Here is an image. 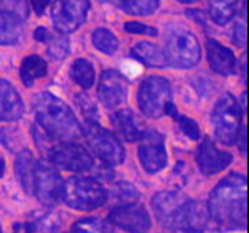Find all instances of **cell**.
Returning <instances> with one entry per match:
<instances>
[{
    "mask_svg": "<svg viewBox=\"0 0 249 233\" xmlns=\"http://www.w3.org/2000/svg\"><path fill=\"white\" fill-rule=\"evenodd\" d=\"M71 233H112V229L103 219L88 217V219L77 220L71 227Z\"/></svg>",
    "mask_w": 249,
    "mask_h": 233,
    "instance_id": "cell-31",
    "label": "cell"
},
{
    "mask_svg": "<svg viewBox=\"0 0 249 233\" xmlns=\"http://www.w3.org/2000/svg\"><path fill=\"white\" fill-rule=\"evenodd\" d=\"M187 198L182 193L178 192H160L157 193L152 200V206H154V211L157 214V219L163 227L169 229L171 225V220L176 214L178 208L182 204Z\"/></svg>",
    "mask_w": 249,
    "mask_h": 233,
    "instance_id": "cell-18",
    "label": "cell"
},
{
    "mask_svg": "<svg viewBox=\"0 0 249 233\" xmlns=\"http://www.w3.org/2000/svg\"><path fill=\"white\" fill-rule=\"evenodd\" d=\"M34 38L37 42H42L47 45V50L50 56H53L54 59H62L69 51V40L62 34H54L48 31L47 27H38L34 32Z\"/></svg>",
    "mask_w": 249,
    "mask_h": 233,
    "instance_id": "cell-22",
    "label": "cell"
},
{
    "mask_svg": "<svg viewBox=\"0 0 249 233\" xmlns=\"http://www.w3.org/2000/svg\"><path fill=\"white\" fill-rule=\"evenodd\" d=\"M131 54L147 67H163L168 64L165 54H163V50L158 45L150 42L134 43L131 48Z\"/></svg>",
    "mask_w": 249,
    "mask_h": 233,
    "instance_id": "cell-23",
    "label": "cell"
},
{
    "mask_svg": "<svg viewBox=\"0 0 249 233\" xmlns=\"http://www.w3.org/2000/svg\"><path fill=\"white\" fill-rule=\"evenodd\" d=\"M89 3L85 0H69V2H54L52 8V18L56 31L59 34H71L77 31L87 21Z\"/></svg>",
    "mask_w": 249,
    "mask_h": 233,
    "instance_id": "cell-11",
    "label": "cell"
},
{
    "mask_svg": "<svg viewBox=\"0 0 249 233\" xmlns=\"http://www.w3.org/2000/svg\"><path fill=\"white\" fill-rule=\"evenodd\" d=\"M71 173H87L93 168V158L87 149L78 144H58L47 161Z\"/></svg>",
    "mask_w": 249,
    "mask_h": 233,
    "instance_id": "cell-13",
    "label": "cell"
},
{
    "mask_svg": "<svg viewBox=\"0 0 249 233\" xmlns=\"http://www.w3.org/2000/svg\"><path fill=\"white\" fill-rule=\"evenodd\" d=\"M139 161L149 174L161 171L168 163L165 136L155 129H144L139 138Z\"/></svg>",
    "mask_w": 249,
    "mask_h": 233,
    "instance_id": "cell-9",
    "label": "cell"
},
{
    "mask_svg": "<svg viewBox=\"0 0 249 233\" xmlns=\"http://www.w3.org/2000/svg\"><path fill=\"white\" fill-rule=\"evenodd\" d=\"M209 222V213L206 204L196 200H185L178 208L169 229L184 233H203Z\"/></svg>",
    "mask_w": 249,
    "mask_h": 233,
    "instance_id": "cell-12",
    "label": "cell"
},
{
    "mask_svg": "<svg viewBox=\"0 0 249 233\" xmlns=\"http://www.w3.org/2000/svg\"><path fill=\"white\" fill-rule=\"evenodd\" d=\"M195 160L203 174L213 176V174L224 171V169L233 161V157H231V153L229 152L219 150L211 139L205 138L201 141V144L198 145Z\"/></svg>",
    "mask_w": 249,
    "mask_h": 233,
    "instance_id": "cell-15",
    "label": "cell"
},
{
    "mask_svg": "<svg viewBox=\"0 0 249 233\" xmlns=\"http://www.w3.org/2000/svg\"><path fill=\"white\" fill-rule=\"evenodd\" d=\"M22 37L21 18L13 11L0 10V45H15Z\"/></svg>",
    "mask_w": 249,
    "mask_h": 233,
    "instance_id": "cell-21",
    "label": "cell"
},
{
    "mask_svg": "<svg viewBox=\"0 0 249 233\" xmlns=\"http://www.w3.org/2000/svg\"><path fill=\"white\" fill-rule=\"evenodd\" d=\"M36 125L58 144H73L82 136L80 123L71 107L53 93L43 91L32 99Z\"/></svg>",
    "mask_w": 249,
    "mask_h": 233,
    "instance_id": "cell-2",
    "label": "cell"
},
{
    "mask_svg": "<svg viewBox=\"0 0 249 233\" xmlns=\"http://www.w3.org/2000/svg\"><path fill=\"white\" fill-rule=\"evenodd\" d=\"M71 78L78 85V87H82L85 90L91 88L94 83V78H96L93 64L85 58L77 59L71 67Z\"/></svg>",
    "mask_w": 249,
    "mask_h": 233,
    "instance_id": "cell-26",
    "label": "cell"
},
{
    "mask_svg": "<svg viewBox=\"0 0 249 233\" xmlns=\"http://www.w3.org/2000/svg\"><path fill=\"white\" fill-rule=\"evenodd\" d=\"M61 200L72 209L93 211L107 200L104 187L91 178H71L62 184Z\"/></svg>",
    "mask_w": 249,
    "mask_h": 233,
    "instance_id": "cell-3",
    "label": "cell"
},
{
    "mask_svg": "<svg viewBox=\"0 0 249 233\" xmlns=\"http://www.w3.org/2000/svg\"><path fill=\"white\" fill-rule=\"evenodd\" d=\"M233 42L238 45V47H245L246 45V26L245 22H238L233 29Z\"/></svg>",
    "mask_w": 249,
    "mask_h": 233,
    "instance_id": "cell-33",
    "label": "cell"
},
{
    "mask_svg": "<svg viewBox=\"0 0 249 233\" xmlns=\"http://www.w3.org/2000/svg\"><path fill=\"white\" fill-rule=\"evenodd\" d=\"M246 176L231 173L211 192L208 213L225 230L245 229L246 225Z\"/></svg>",
    "mask_w": 249,
    "mask_h": 233,
    "instance_id": "cell-1",
    "label": "cell"
},
{
    "mask_svg": "<svg viewBox=\"0 0 249 233\" xmlns=\"http://www.w3.org/2000/svg\"><path fill=\"white\" fill-rule=\"evenodd\" d=\"M0 233H2V229H0Z\"/></svg>",
    "mask_w": 249,
    "mask_h": 233,
    "instance_id": "cell-36",
    "label": "cell"
},
{
    "mask_svg": "<svg viewBox=\"0 0 249 233\" xmlns=\"http://www.w3.org/2000/svg\"><path fill=\"white\" fill-rule=\"evenodd\" d=\"M34 166H36V160H34L32 153L24 149L18 158H16V174H18L19 184L24 189L26 193H32V179H34Z\"/></svg>",
    "mask_w": 249,
    "mask_h": 233,
    "instance_id": "cell-25",
    "label": "cell"
},
{
    "mask_svg": "<svg viewBox=\"0 0 249 233\" xmlns=\"http://www.w3.org/2000/svg\"><path fill=\"white\" fill-rule=\"evenodd\" d=\"M98 94L107 109L115 110L128 99V80L118 71H106L101 75Z\"/></svg>",
    "mask_w": 249,
    "mask_h": 233,
    "instance_id": "cell-14",
    "label": "cell"
},
{
    "mask_svg": "<svg viewBox=\"0 0 249 233\" xmlns=\"http://www.w3.org/2000/svg\"><path fill=\"white\" fill-rule=\"evenodd\" d=\"M91 40H93L94 47L106 54H114L118 50V38L112 34V31L106 29V27H98V29H94Z\"/></svg>",
    "mask_w": 249,
    "mask_h": 233,
    "instance_id": "cell-27",
    "label": "cell"
},
{
    "mask_svg": "<svg viewBox=\"0 0 249 233\" xmlns=\"http://www.w3.org/2000/svg\"><path fill=\"white\" fill-rule=\"evenodd\" d=\"M158 0H124L117 2V7H120L124 13L133 16H147L152 15L158 8Z\"/></svg>",
    "mask_w": 249,
    "mask_h": 233,
    "instance_id": "cell-28",
    "label": "cell"
},
{
    "mask_svg": "<svg viewBox=\"0 0 249 233\" xmlns=\"http://www.w3.org/2000/svg\"><path fill=\"white\" fill-rule=\"evenodd\" d=\"M32 5H34V10H36L38 15H42L43 7H48L50 2H32Z\"/></svg>",
    "mask_w": 249,
    "mask_h": 233,
    "instance_id": "cell-34",
    "label": "cell"
},
{
    "mask_svg": "<svg viewBox=\"0 0 249 233\" xmlns=\"http://www.w3.org/2000/svg\"><path fill=\"white\" fill-rule=\"evenodd\" d=\"M47 72H48V64L40 56L31 54L21 62V69H19L21 80L27 88H31L34 82L38 80V78H43L47 75Z\"/></svg>",
    "mask_w": 249,
    "mask_h": 233,
    "instance_id": "cell-24",
    "label": "cell"
},
{
    "mask_svg": "<svg viewBox=\"0 0 249 233\" xmlns=\"http://www.w3.org/2000/svg\"><path fill=\"white\" fill-rule=\"evenodd\" d=\"M171 83L165 77L152 75L141 83L138 90V106L141 112L149 118H160L166 115V109L173 104Z\"/></svg>",
    "mask_w": 249,
    "mask_h": 233,
    "instance_id": "cell-5",
    "label": "cell"
},
{
    "mask_svg": "<svg viewBox=\"0 0 249 233\" xmlns=\"http://www.w3.org/2000/svg\"><path fill=\"white\" fill-rule=\"evenodd\" d=\"M123 29L128 34H138V36H152V37L158 36V29L150 27V26H145V24H141V22H138V21L124 22Z\"/></svg>",
    "mask_w": 249,
    "mask_h": 233,
    "instance_id": "cell-32",
    "label": "cell"
},
{
    "mask_svg": "<svg viewBox=\"0 0 249 233\" xmlns=\"http://www.w3.org/2000/svg\"><path fill=\"white\" fill-rule=\"evenodd\" d=\"M206 51H208V62L214 72L220 73V75H231L236 69V59L231 50L224 47L222 43L214 40V38H208L206 42Z\"/></svg>",
    "mask_w": 249,
    "mask_h": 233,
    "instance_id": "cell-17",
    "label": "cell"
},
{
    "mask_svg": "<svg viewBox=\"0 0 249 233\" xmlns=\"http://www.w3.org/2000/svg\"><path fill=\"white\" fill-rule=\"evenodd\" d=\"M3 174H5V160L0 158V179L3 178Z\"/></svg>",
    "mask_w": 249,
    "mask_h": 233,
    "instance_id": "cell-35",
    "label": "cell"
},
{
    "mask_svg": "<svg viewBox=\"0 0 249 233\" xmlns=\"http://www.w3.org/2000/svg\"><path fill=\"white\" fill-rule=\"evenodd\" d=\"M24 113V102L15 87L7 80H0V122H15Z\"/></svg>",
    "mask_w": 249,
    "mask_h": 233,
    "instance_id": "cell-16",
    "label": "cell"
},
{
    "mask_svg": "<svg viewBox=\"0 0 249 233\" xmlns=\"http://www.w3.org/2000/svg\"><path fill=\"white\" fill-rule=\"evenodd\" d=\"M211 19L219 26H224L231 21L236 13V2H209Z\"/></svg>",
    "mask_w": 249,
    "mask_h": 233,
    "instance_id": "cell-29",
    "label": "cell"
},
{
    "mask_svg": "<svg viewBox=\"0 0 249 233\" xmlns=\"http://www.w3.org/2000/svg\"><path fill=\"white\" fill-rule=\"evenodd\" d=\"M166 115H171L174 120H176V123L179 125V128L182 129V133L187 136V138H190V139H194V141L200 139L201 131H200V126H198V123L194 120V118L180 115L174 104H171L166 109Z\"/></svg>",
    "mask_w": 249,
    "mask_h": 233,
    "instance_id": "cell-30",
    "label": "cell"
},
{
    "mask_svg": "<svg viewBox=\"0 0 249 233\" xmlns=\"http://www.w3.org/2000/svg\"><path fill=\"white\" fill-rule=\"evenodd\" d=\"M213 129L216 138L225 145L235 144L241 133V107L233 94H224L214 106L213 115Z\"/></svg>",
    "mask_w": 249,
    "mask_h": 233,
    "instance_id": "cell-4",
    "label": "cell"
},
{
    "mask_svg": "<svg viewBox=\"0 0 249 233\" xmlns=\"http://www.w3.org/2000/svg\"><path fill=\"white\" fill-rule=\"evenodd\" d=\"M13 233H61V222L53 213L32 214L26 222L15 224Z\"/></svg>",
    "mask_w": 249,
    "mask_h": 233,
    "instance_id": "cell-19",
    "label": "cell"
},
{
    "mask_svg": "<svg viewBox=\"0 0 249 233\" xmlns=\"http://www.w3.org/2000/svg\"><path fill=\"white\" fill-rule=\"evenodd\" d=\"M112 122H114L117 131L120 133V136L128 142H136L141 138V125L138 117L129 110V109H122L115 110L112 115Z\"/></svg>",
    "mask_w": 249,
    "mask_h": 233,
    "instance_id": "cell-20",
    "label": "cell"
},
{
    "mask_svg": "<svg viewBox=\"0 0 249 233\" xmlns=\"http://www.w3.org/2000/svg\"><path fill=\"white\" fill-rule=\"evenodd\" d=\"M62 179L56 168L47 160L36 161L32 179V193L43 204H54L61 200Z\"/></svg>",
    "mask_w": 249,
    "mask_h": 233,
    "instance_id": "cell-8",
    "label": "cell"
},
{
    "mask_svg": "<svg viewBox=\"0 0 249 233\" xmlns=\"http://www.w3.org/2000/svg\"><path fill=\"white\" fill-rule=\"evenodd\" d=\"M166 62L178 69H189L200 61V45L196 37L184 27H174L168 32L163 50Z\"/></svg>",
    "mask_w": 249,
    "mask_h": 233,
    "instance_id": "cell-6",
    "label": "cell"
},
{
    "mask_svg": "<svg viewBox=\"0 0 249 233\" xmlns=\"http://www.w3.org/2000/svg\"><path fill=\"white\" fill-rule=\"evenodd\" d=\"M109 220L128 233H147L150 230V217L147 209L139 203H124L112 208Z\"/></svg>",
    "mask_w": 249,
    "mask_h": 233,
    "instance_id": "cell-10",
    "label": "cell"
},
{
    "mask_svg": "<svg viewBox=\"0 0 249 233\" xmlns=\"http://www.w3.org/2000/svg\"><path fill=\"white\" fill-rule=\"evenodd\" d=\"M83 133L91 152L98 158H101L106 164H109V166H118V164H122L124 161L126 153H124L122 142L109 129L101 126L96 120L87 118Z\"/></svg>",
    "mask_w": 249,
    "mask_h": 233,
    "instance_id": "cell-7",
    "label": "cell"
}]
</instances>
